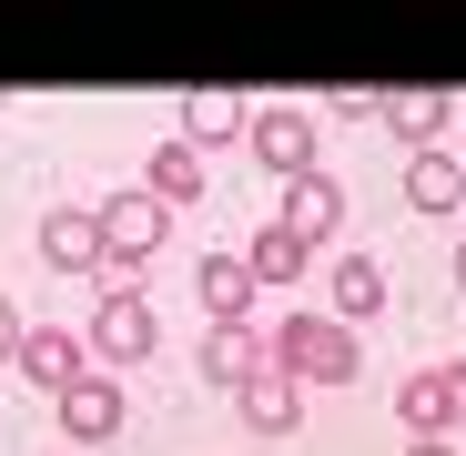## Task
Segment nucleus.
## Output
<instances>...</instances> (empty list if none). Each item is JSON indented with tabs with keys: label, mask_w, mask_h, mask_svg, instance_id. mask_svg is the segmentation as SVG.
<instances>
[{
	"label": "nucleus",
	"mask_w": 466,
	"mask_h": 456,
	"mask_svg": "<svg viewBox=\"0 0 466 456\" xmlns=\"http://www.w3.org/2000/svg\"><path fill=\"white\" fill-rule=\"evenodd\" d=\"M355 365H365V345L335 315H284L274 325V375H294L304 396H315V386H355Z\"/></svg>",
	"instance_id": "f257e3e1"
},
{
	"label": "nucleus",
	"mask_w": 466,
	"mask_h": 456,
	"mask_svg": "<svg viewBox=\"0 0 466 456\" xmlns=\"http://www.w3.org/2000/svg\"><path fill=\"white\" fill-rule=\"evenodd\" d=\"M152 345H163V315H152V294H142V284H132V294H102V304H92V325H82L92 375H132V365H152Z\"/></svg>",
	"instance_id": "f03ea898"
},
{
	"label": "nucleus",
	"mask_w": 466,
	"mask_h": 456,
	"mask_svg": "<svg viewBox=\"0 0 466 456\" xmlns=\"http://www.w3.org/2000/svg\"><path fill=\"white\" fill-rule=\"evenodd\" d=\"M163 234H173V213H163V203H152L142 183L102 203V244H112V264H102V274H112V294H132V274H142L152 254H163Z\"/></svg>",
	"instance_id": "7ed1b4c3"
},
{
	"label": "nucleus",
	"mask_w": 466,
	"mask_h": 456,
	"mask_svg": "<svg viewBox=\"0 0 466 456\" xmlns=\"http://www.w3.org/2000/svg\"><path fill=\"white\" fill-rule=\"evenodd\" d=\"M41 264H51V274H102V264H112V244H102V213H82V203L41 213Z\"/></svg>",
	"instance_id": "20e7f679"
},
{
	"label": "nucleus",
	"mask_w": 466,
	"mask_h": 456,
	"mask_svg": "<svg viewBox=\"0 0 466 456\" xmlns=\"http://www.w3.org/2000/svg\"><path fill=\"white\" fill-rule=\"evenodd\" d=\"M284 234L304 244V254H315V244H335L345 234V183H325V173H304V183H284Z\"/></svg>",
	"instance_id": "39448f33"
},
{
	"label": "nucleus",
	"mask_w": 466,
	"mask_h": 456,
	"mask_svg": "<svg viewBox=\"0 0 466 456\" xmlns=\"http://www.w3.org/2000/svg\"><path fill=\"white\" fill-rule=\"evenodd\" d=\"M244 142H254V163H274L284 183L315 173V112H294V102H284V112H254V132H244Z\"/></svg>",
	"instance_id": "423d86ee"
},
{
	"label": "nucleus",
	"mask_w": 466,
	"mask_h": 456,
	"mask_svg": "<svg viewBox=\"0 0 466 456\" xmlns=\"http://www.w3.org/2000/svg\"><path fill=\"white\" fill-rule=\"evenodd\" d=\"M203 375L244 396L254 375H274V335H254V325H213V335H203Z\"/></svg>",
	"instance_id": "0eeeda50"
},
{
	"label": "nucleus",
	"mask_w": 466,
	"mask_h": 456,
	"mask_svg": "<svg viewBox=\"0 0 466 456\" xmlns=\"http://www.w3.org/2000/svg\"><path fill=\"white\" fill-rule=\"evenodd\" d=\"M11 365L31 375V386H51V396H61V386H82V375H92V355H82V335H71V325H31Z\"/></svg>",
	"instance_id": "6e6552de"
},
{
	"label": "nucleus",
	"mask_w": 466,
	"mask_h": 456,
	"mask_svg": "<svg viewBox=\"0 0 466 456\" xmlns=\"http://www.w3.org/2000/svg\"><path fill=\"white\" fill-rule=\"evenodd\" d=\"M122 416H132V406H122V375H82V386H61V426L82 436V446H112Z\"/></svg>",
	"instance_id": "1a4fd4ad"
},
{
	"label": "nucleus",
	"mask_w": 466,
	"mask_h": 456,
	"mask_svg": "<svg viewBox=\"0 0 466 456\" xmlns=\"http://www.w3.org/2000/svg\"><path fill=\"white\" fill-rule=\"evenodd\" d=\"M385 122H396V142L406 152H446V132H456V92H385Z\"/></svg>",
	"instance_id": "9d476101"
},
{
	"label": "nucleus",
	"mask_w": 466,
	"mask_h": 456,
	"mask_svg": "<svg viewBox=\"0 0 466 456\" xmlns=\"http://www.w3.org/2000/svg\"><path fill=\"white\" fill-rule=\"evenodd\" d=\"M233 132H254V112H244V92H223V82H203V92H183V142H193V152H213V142H233Z\"/></svg>",
	"instance_id": "9b49d317"
},
{
	"label": "nucleus",
	"mask_w": 466,
	"mask_h": 456,
	"mask_svg": "<svg viewBox=\"0 0 466 456\" xmlns=\"http://www.w3.org/2000/svg\"><path fill=\"white\" fill-rule=\"evenodd\" d=\"M193 294H203L213 325H254V274H244V254H213V264L193 274Z\"/></svg>",
	"instance_id": "f8f14e48"
},
{
	"label": "nucleus",
	"mask_w": 466,
	"mask_h": 456,
	"mask_svg": "<svg viewBox=\"0 0 466 456\" xmlns=\"http://www.w3.org/2000/svg\"><path fill=\"white\" fill-rule=\"evenodd\" d=\"M142 193L163 203V213H183V203H203V152H193V142L173 132L163 152H152V173H142Z\"/></svg>",
	"instance_id": "ddd939ff"
},
{
	"label": "nucleus",
	"mask_w": 466,
	"mask_h": 456,
	"mask_svg": "<svg viewBox=\"0 0 466 456\" xmlns=\"http://www.w3.org/2000/svg\"><path fill=\"white\" fill-rule=\"evenodd\" d=\"M406 203L416 213H456L466 203V163L456 152H406Z\"/></svg>",
	"instance_id": "4468645a"
},
{
	"label": "nucleus",
	"mask_w": 466,
	"mask_h": 456,
	"mask_svg": "<svg viewBox=\"0 0 466 456\" xmlns=\"http://www.w3.org/2000/svg\"><path fill=\"white\" fill-rule=\"evenodd\" d=\"M233 406H244V426H254V436H294V416H304V386H294V375H254V386L233 396Z\"/></svg>",
	"instance_id": "2eb2a0df"
},
{
	"label": "nucleus",
	"mask_w": 466,
	"mask_h": 456,
	"mask_svg": "<svg viewBox=\"0 0 466 456\" xmlns=\"http://www.w3.org/2000/svg\"><path fill=\"white\" fill-rule=\"evenodd\" d=\"M396 426H416V446L456 426V406H446V375H436V365H426V375H406V386H396Z\"/></svg>",
	"instance_id": "dca6fc26"
},
{
	"label": "nucleus",
	"mask_w": 466,
	"mask_h": 456,
	"mask_svg": "<svg viewBox=\"0 0 466 456\" xmlns=\"http://www.w3.org/2000/svg\"><path fill=\"white\" fill-rule=\"evenodd\" d=\"M304 264H315V254H304V244L284 234V223H264V234L244 244V274H254V284H294Z\"/></svg>",
	"instance_id": "f3484780"
},
{
	"label": "nucleus",
	"mask_w": 466,
	"mask_h": 456,
	"mask_svg": "<svg viewBox=\"0 0 466 456\" xmlns=\"http://www.w3.org/2000/svg\"><path fill=\"white\" fill-rule=\"evenodd\" d=\"M385 315V264H335V325Z\"/></svg>",
	"instance_id": "a211bd4d"
},
{
	"label": "nucleus",
	"mask_w": 466,
	"mask_h": 456,
	"mask_svg": "<svg viewBox=\"0 0 466 456\" xmlns=\"http://www.w3.org/2000/svg\"><path fill=\"white\" fill-rule=\"evenodd\" d=\"M335 122H385V82H335V92H315Z\"/></svg>",
	"instance_id": "6ab92c4d"
},
{
	"label": "nucleus",
	"mask_w": 466,
	"mask_h": 456,
	"mask_svg": "<svg viewBox=\"0 0 466 456\" xmlns=\"http://www.w3.org/2000/svg\"><path fill=\"white\" fill-rule=\"evenodd\" d=\"M21 335H31V325H21V304L0 294V355H21Z\"/></svg>",
	"instance_id": "aec40b11"
},
{
	"label": "nucleus",
	"mask_w": 466,
	"mask_h": 456,
	"mask_svg": "<svg viewBox=\"0 0 466 456\" xmlns=\"http://www.w3.org/2000/svg\"><path fill=\"white\" fill-rule=\"evenodd\" d=\"M436 375H446V406H456V426H466V355H456V365H436Z\"/></svg>",
	"instance_id": "412c9836"
},
{
	"label": "nucleus",
	"mask_w": 466,
	"mask_h": 456,
	"mask_svg": "<svg viewBox=\"0 0 466 456\" xmlns=\"http://www.w3.org/2000/svg\"><path fill=\"white\" fill-rule=\"evenodd\" d=\"M406 456H456V446H446V436H426V446H406Z\"/></svg>",
	"instance_id": "4be33fe9"
},
{
	"label": "nucleus",
	"mask_w": 466,
	"mask_h": 456,
	"mask_svg": "<svg viewBox=\"0 0 466 456\" xmlns=\"http://www.w3.org/2000/svg\"><path fill=\"white\" fill-rule=\"evenodd\" d=\"M456 284H466V234H456Z\"/></svg>",
	"instance_id": "5701e85b"
},
{
	"label": "nucleus",
	"mask_w": 466,
	"mask_h": 456,
	"mask_svg": "<svg viewBox=\"0 0 466 456\" xmlns=\"http://www.w3.org/2000/svg\"><path fill=\"white\" fill-rule=\"evenodd\" d=\"M456 163H466V122H456Z\"/></svg>",
	"instance_id": "b1692460"
}]
</instances>
